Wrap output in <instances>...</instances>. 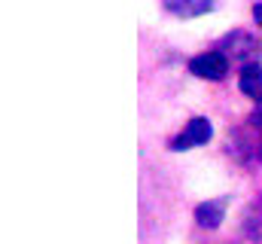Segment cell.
<instances>
[{
  "label": "cell",
  "mask_w": 262,
  "mask_h": 244,
  "mask_svg": "<svg viewBox=\"0 0 262 244\" xmlns=\"http://www.w3.org/2000/svg\"><path fill=\"white\" fill-rule=\"evenodd\" d=\"M168 9L177 12V15H198V12H210L213 3H210V0H195V3H177V0H168Z\"/></svg>",
  "instance_id": "5b68a950"
},
{
  "label": "cell",
  "mask_w": 262,
  "mask_h": 244,
  "mask_svg": "<svg viewBox=\"0 0 262 244\" xmlns=\"http://www.w3.org/2000/svg\"><path fill=\"white\" fill-rule=\"evenodd\" d=\"M223 211H226V198L204 201V205H198L195 220L201 223V226H207V229H216V226H220V220H223Z\"/></svg>",
  "instance_id": "3957f363"
},
{
  "label": "cell",
  "mask_w": 262,
  "mask_h": 244,
  "mask_svg": "<svg viewBox=\"0 0 262 244\" xmlns=\"http://www.w3.org/2000/svg\"><path fill=\"white\" fill-rule=\"evenodd\" d=\"M253 15H256V22H262V6H256V9H253Z\"/></svg>",
  "instance_id": "8992f818"
},
{
  "label": "cell",
  "mask_w": 262,
  "mask_h": 244,
  "mask_svg": "<svg viewBox=\"0 0 262 244\" xmlns=\"http://www.w3.org/2000/svg\"><path fill=\"white\" fill-rule=\"evenodd\" d=\"M241 92L259 101V98H262V67L247 64V67L241 70Z\"/></svg>",
  "instance_id": "277c9868"
},
{
  "label": "cell",
  "mask_w": 262,
  "mask_h": 244,
  "mask_svg": "<svg viewBox=\"0 0 262 244\" xmlns=\"http://www.w3.org/2000/svg\"><path fill=\"white\" fill-rule=\"evenodd\" d=\"M210 140V122L195 116V119H189V125L183 128V134L171 144L174 150H189V147H198V144H207Z\"/></svg>",
  "instance_id": "7a4b0ae2"
},
{
  "label": "cell",
  "mask_w": 262,
  "mask_h": 244,
  "mask_svg": "<svg viewBox=\"0 0 262 244\" xmlns=\"http://www.w3.org/2000/svg\"><path fill=\"white\" fill-rule=\"evenodd\" d=\"M189 70L201 79H223L229 73V58L223 52H204L189 61Z\"/></svg>",
  "instance_id": "6da1fadb"
}]
</instances>
